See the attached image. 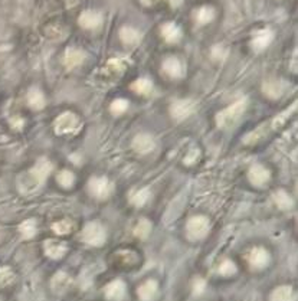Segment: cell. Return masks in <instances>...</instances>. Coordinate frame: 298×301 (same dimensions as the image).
Listing matches in <instances>:
<instances>
[{
  "instance_id": "1",
  "label": "cell",
  "mask_w": 298,
  "mask_h": 301,
  "mask_svg": "<svg viewBox=\"0 0 298 301\" xmlns=\"http://www.w3.org/2000/svg\"><path fill=\"white\" fill-rule=\"evenodd\" d=\"M52 172V163L48 159H39V162L35 164V167L28 172V175L21 179V189L22 192H32L38 189L41 184L44 183L45 179L49 176Z\"/></svg>"
},
{
  "instance_id": "2",
  "label": "cell",
  "mask_w": 298,
  "mask_h": 301,
  "mask_svg": "<svg viewBox=\"0 0 298 301\" xmlns=\"http://www.w3.org/2000/svg\"><path fill=\"white\" fill-rule=\"evenodd\" d=\"M245 108H247V100H239L224 111H220L216 116V123L220 128H229L239 121L242 114L245 112Z\"/></svg>"
},
{
  "instance_id": "3",
  "label": "cell",
  "mask_w": 298,
  "mask_h": 301,
  "mask_svg": "<svg viewBox=\"0 0 298 301\" xmlns=\"http://www.w3.org/2000/svg\"><path fill=\"white\" fill-rule=\"evenodd\" d=\"M107 239V231L100 222H89L82 231V241L92 247H100Z\"/></svg>"
},
{
  "instance_id": "4",
  "label": "cell",
  "mask_w": 298,
  "mask_h": 301,
  "mask_svg": "<svg viewBox=\"0 0 298 301\" xmlns=\"http://www.w3.org/2000/svg\"><path fill=\"white\" fill-rule=\"evenodd\" d=\"M209 228H211V223H209V219L206 216H193L190 218L188 225H186V231H188V235H189L190 239L196 241V239H202L204 236L208 235L209 232Z\"/></svg>"
},
{
  "instance_id": "5",
  "label": "cell",
  "mask_w": 298,
  "mask_h": 301,
  "mask_svg": "<svg viewBox=\"0 0 298 301\" xmlns=\"http://www.w3.org/2000/svg\"><path fill=\"white\" fill-rule=\"evenodd\" d=\"M81 127L80 118L77 117L73 112L66 111L64 114H61L57 121H55V131L58 134H69L75 133Z\"/></svg>"
},
{
  "instance_id": "6",
  "label": "cell",
  "mask_w": 298,
  "mask_h": 301,
  "mask_svg": "<svg viewBox=\"0 0 298 301\" xmlns=\"http://www.w3.org/2000/svg\"><path fill=\"white\" fill-rule=\"evenodd\" d=\"M196 110V103L193 100H177L170 105V114L177 121H183Z\"/></svg>"
},
{
  "instance_id": "7",
  "label": "cell",
  "mask_w": 298,
  "mask_h": 301,
  "mask_svg": "<svg viewBox=\"0 0 298 301\" xmlns=\"http://www.w3.org/2000/svg\"><path fill=\"white\" fill-rule=\"evenodd\" d=\"M88 189L97 199H105L109 196L113 186L107 177H92L88 183Z\"/></svg>"
},
{
  "instance_id": "8",
  "label": "cell",
  "mask_w": 298,
  "mask_h": 301,
  "mask_svg": "<svg viewBox=\"0 0 298 301\" xmlns=\"http://www.w3.org/2000/svg\"><path fill=\"white\" fill-rule=\"evenodd\" d=\"M248 261L252 268L255 270H262L269 264V254L268 251L262 247H255L251 250L249 255H248Z\"/></svg>"
},
{
  "instance_id": "9",
  "label": "cell",
  "mask_w": 298,
  "mask_h": 301,
  "mask_svg": "<svg viewBox=\"0 0 298 301\" xmlns=\"http://www.w3.org/2000/svg\"><path fill=\"white\" fill-rule=\"evenodd\" d=\"M104 293L109 301H121L125 297V284L121 279H114L105 287Z\"/></svg>"
},
{
  "instance_id": "10",
  "label": "cell",
  "mask_w": 298,
  "mask_h": 301,
  "mask_svg": "<svg viewBox=\"0 0 298 301\" xmlns=\"http://www.w3.org/2000/svg\"><path fill=\"white\" fill-rule=\"evenodd\" d=\"M248 177H249L251 183L255 186H264L269 180V170L264 167L262 164H254L249 169Z\"/></svg>"
},
{
  "instance_id": "11",
  "label": "cell",
  "mask_w": 298,
  "mask_h": 301,
  "mask_svg": "<svg viewBox=\"0 0 298 301\" xmlns=\"http://www.w3.org/2000/svg\"><path fill=\"white\" fill-rule=\"evenodd\" d=\"M154 140L150 134H138L136 139L133 140V147L140 155H147L154 148Z\"/></svg>"
},
{
  "instance_id": "12",
  "label": "cell",
  "mask_w": 298,
  "mask_h": 301,
  "mask_svg": "<svg viewBox=\"0 0 298 301\" xmlns=\"http://www.w3.org/2000/svg\"><path fill=\"white\" fill-rule=\"evenodd\" d=\"M78 22L85 29H97L102 23V16L95 10H85L81 13Z\"/></svg>"
},
{
  "instance_id": "13",
  "label": "cell",
  "mask_w": 298,
  "mask_h": 301,
  "mask_svg": "<svg viewBox=\"0 0 298 301\" xmlns=\"http://www.w3.org/2000/svg\"><path fill=\"white\" fill-rule=\"evenodd\" d=\"M163 72L169 77H172V78H180L183 75L182 62L175 57H169L163 62Z\"/></svg>"
},
{
  "instance_id": "14",
  "label": "cell",
  "mask_w": 298,
  "mask_h": 301,
  "mask_svg": "<svg viewBox=\"0 0 298 301\" xmlns=\"http://www.w3.org/2000/svg\"><path fill=\"white\" fill-rule=\"evenodd\" d=\"M274 39V33L269 29H262L255 33L254 39H252V48L255 51H264Z\"/></svg>"
},
{
  "instance_id": "15",
  "label": "cell",
  "mask_w": 298,
  "mask_h": 301,
  "mask_svg": "<svg viewBox=\"0 0 298 301\" xmlns=\"http://www.w3.org/2000/svg\"><path fill=\"white\" fill-rule=\"evenodd\" d=\"M66 252V245L64 242H59L57 239H49L45 242V254L49 258L58 259L64 257Z\"/></svg>"
},
{
  "instance_id": "16",
  "label": "cell",
  "mask_w": 298,
  "mask_h": 301,
  "mask_svg": "<svg viewBox=\"0 0 298 301\" xmlns=\"http://www.w3.org/2000/svg\"><path fill=\"white\" fill-rule=\"evenodd\" d=\"M157 283L154 279H147L141 286L138 287V297L143 301H152L154 295L157 294Z\"/></svg>"
},
{
  "instance_id": "17",
  "label": "cell",
  "mask_w": 298,
  "mask_h": 301,
  "mask_svg": "<svg viewBox=\"0 0 298 301\" xmlns=\"http://www.w3.org/2000/svg\"><path fill=\"white\" fill-rule=\"evenodd\" d=\"M85 59V53L80 49H75V48H69L66 49L65 57H64V64L68 68H75L80 64H82V61Z\"/></svg>"
},
{
  "instance_id": "18",
  "label": "cell",
  "mask_w": 298,
  "mask_h": 301,
  "mask_svg": "<svg viewBox=\"0 0 298 301\" xmlns=\"http://www.w3.org/2000/svg\"><path fill=\"white\" fill-rule=\"evenodd\" d=\"M120 39L123 41L125 45H130L134 46L141 41V33L134 28H128V26H124L120 29Z\"/></svg>"
},
{
  "instance_id": "19",
  "label": "cell",
  "mask_w": 298,
  "mask_h": 301,
  "mask_svg": "<svg viewBox=\"0 0 298 301\" xmlns=\"http://www.w3.org/2000/svg\"><path fill=\"white\" fill-rule=\"evenodd\" d=\"M161 35L166 39V42L169 44H173L176 41H179L180 36H182V32H180V28L173 22H169L166 25H163L161 28Z\"/></svg>"
},
{
  "instance_id": "20",
  "label": "cell",
  "mask_w": 298,
  "mask_h": 301,
  "mask_svg": "<svg viewBox=\"0 0 298 301\" xmlns=\"http://www.w3.org/2000/svg\"><path fill=\"white\" fill-rule=\"evenodd\" d=\"M28 104L33 110H42L45 107V96L39 88H30L28 92Z\"/></svg>"
},
{
  "instance_id": "21",
  "label": "cell",
  "mask_w": 298,
  "mask_h": 301,
  "mask_svg": "<svg viewBox=\"0 0 298 301\" xmlns=\"http://www.w3.org/2000/svg\"><path fill=\"white\" fill-rule=\"evenodd\" d=\"M131 89L141 96H148L153 91V81L148 78H138L137 81L131 84Z\"/></svg>"
},
{
  "instance_id": "22",
  "label": "cell",
  "mask_w": 298,
  "mask_h": 301,
  "mask_svg": "<svg viewBox=\"0 0 298 301\" xmlns=\"http://www.w3.org/2000/svg\"><path fill=\"white\" fill-rule=\"evenodd\" d=\"M72 279L69 275H66L65 272H58L53 278H52V288L57 291V293H61V291H65L68 287L71 286Z\"/></svg>"
},
{
  "instance_id": "23",
  "label": "cell",
  "mask_w": 298,
  "mask_h": 301,
  "mask_svg": "<svg viewBox=\"0 0 298 301\" xmlns=\"http://www.w3.org/2000/svg\"><path fill=\"white\" fill-rule=\"evenodd\" d=\"M294 300V294L292 288L288 286H281L275 288L271 294V301H292Z\"/></svg>"
},
{
  "instance_id": "24",
  "label": "cell",
  "mask_w": 298,
  "mask_h": 301,
  "mask_svg": "<svg viewBox=\"0 0 298 301\" xmlns=\"http://www.w3.org/2000/svg\"><path fill=\"white\" fill-rule=\"evenodd\" d=\"M215 17V10L211 8V6H202L196 10L195 13V19L199 25H206L213 21Z\"/></svg>"
},
{
  "instance_id": "25",
  "label": "cell",
  "mask_w": 298,
  "mask_h": 301,
  "mask_svg": "<svg viewBox=\"0 0 298 301\" xmlns=\"http://www.w3.org/2000/svg\"><path fill=\"white\" fill-rule=\"evenodd\" d=\"M19 231H21V234L25 239H30V238H33V236L36 235V220L35 219H28L25 220L23 223H21V227H19Z\"/></svg>"
},
{
  "instance_id": "26",
  "label": "cell",
  "mask_w": 298,
  "mask_h": 301,
  "mask_svg": "<svg viewBox=\"0 0 298 301\" xmlns=\"http://www.w3.org/2000/svg\"><path fill=\"white\" fill-rule=\"evenodd\" d=\"M150 196H152L150 189H147V187L140 189V191H137L131 196V203L134 206H143L147 203V200L150 199Z\"/></svg>"
},
{
  "instance_id": "27",
  "label": "cell",
  "mask_w": 298,
  "mask_h": 301,
  "mask_svg": "<svg viewBox=\"0 0 298 301\" xmlns=\"http://www.w3.org/2000/svg\"><path fill=\"white\" fill-rule=\"evenodd\" d=\"M150 231H152V223L147 219H140L137 227L134 228V235L141 238V239H145L148 236V234H150Z\"/></svg>"
},
{
  "instance_id": "28",
  "label": "cell",
  "mask_w": 298,
  "mask_h": 301,
  "mask_svg": "<svg viewBox=\"0 0 298 301\" xmlns=\"http://www.w3.org/2000/svg\"><path fill=\"white\" fill-rule=\"evenodd\" d=\"M52 229H53V232L58 234V235H66V234H69V232L72 231V222L68 219L59 220V222H55V223L52 225Z\"/></svg>"
},
{
  "instance_id": "29",
  "label": "cell",
  "mask_w": 298,
  "mask_h": 301,
  "mask_svg": "<svg viewBox=\"0 0 298 301\" xmlns=\"http://www.w3.org/2000/svg\"><path fill=\"white\" fill-rule=\"evenodd\" d=\"M274 199H275L276 205L280 206L281 209H290L291 206H292V200H291L290 195L288 193H285L284 191H278L274 195Z\"/></svg>"
},
{
  "instance_id": "30",
  "label": "cell",
  "mask_w": 298,
  "mask_h": 301,
  "mask_svg": "<svg viewBox=\"0 0 298 301\" xmlns=\"http://www.w3.org/2000/svg\"><path fill=\"white\" fill-rule=\"evenodd\" d=\"M127 108H128V101L124 100V98H117V100H114L113 104H111V107H109V110H111V112L114 116H121V114H124L127 111Z\"/></svg>"
},
{
  "instance_id": "31",
  "label": "cell",
  "mask_w": 298,
  "mask_h": 301,
  "mask_svg": "<svg viewBox=\"0 0 298 301\" xmlns=\"http://www.w3.org/2000/svg\"><path fill=\"white\" fill-rule=\"evenodd\" d=\"M57 180H58V183L62 187H71L73 182H75V176H73L72 172H69V170H62L58 175V177H57Z\"/></svg>"
},
{
  "instance_id": "32",
  "label": "cell",
  "mask_w": 298,
  "mask_h": 301,
  "mask_svg": "<svg viewBox=\"0 0 298 301\" xmlns=\"http://www.w3.org/2000/svg\"><path fill=\"white\" fill-rule=\"evenodd\" d=\"M264 91H265V94L271 98H278V97L283 94V87L280 85V82H268V84H265V87H264Z\"/></svg>"
},
{
  "instance_id": "33",
  "label": "cell",
  "mask_w": 298,
  "mask_h": 301,
  "mask_svg": "<svg viewBox=\"0 0 298 301\" xmlns=\"http://www.w3.org/2000/svg\"><path fill=\"white\" fill-rule=\"evenodd\" d=\"M235 272H236V267H235L231 259H224L220 267H219V274L224 275V277H229V275H232Z\"/></svg>"
},
{
  "instance_id": "34",
  "label": "cell",
  "mask_w": 298,
  "mask_h": 301,
  "mask_svg": "<svg viewBox=\"0 0 298 301\" xmlns=\"http://www.w3.org/2000/svg\"><path fill=\"white\" fill-rule=\"evenodd\" d=\"M204 281L202 278H197L196 281H195V284H193V291H195V294H202L203 293V290H204Z\"/></svg>"
},
{
  "instance_id": "35",
  "label": "cell",
  "mask_w": 298,
  "mask_h": 301,
  "mask_svg": "<svg viewBox=\"0 0 298 301\" xmlns=\"http://www.w3.org/2000/svg\"><path fill=\"white\" fill-rule=\"evenodd\" d=\"M143 5H145V6H152V5H154V3H157L159 0H140ZM173 6H177V5H180L182 3V0H169Z\"/></svg>"
}]
</instances>
